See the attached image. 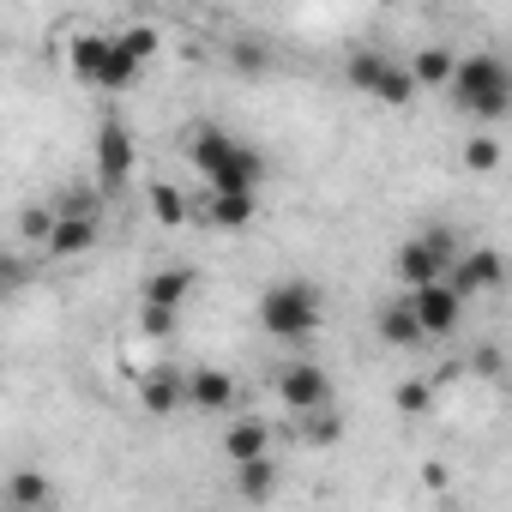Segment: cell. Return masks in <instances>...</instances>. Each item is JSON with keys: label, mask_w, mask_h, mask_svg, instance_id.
I'll return each mask as SVG.
<instances>
[{"label": "cell", "mask_w": 512, "mask_h": 512, "mask_svg": "<svg viewBox=\"0 0 512 512\" xmlns=\"http://www.w3.org/2000/svg\"><path fill=\"white\" fill-rule=\"evenodd\" d=\"M235 73H266V49L260 43H235Z\"/></svg>", "instance_id": "4dcf8cb0"}, {"label": "cell", "mask_w": 512, "mask_h": 512, "mask_svg": "<svg viewBox=\"0 0 512 512\" xmlns=\"http://www.w3.org/2000/svg\"><path fill=\"white\" fill-rule=\"evenodd\" d=\"M151 211H157V223H169V229L193 217V205L181 199V187H175V181H157V187H151Z\"/></svg>", "instance_id": "603a6c76"}, {"label": "cell", "mask_w": 512, "mask_h": 512, "mask_svg": "<svg viewBox=\"0 0 512 512\" xmlns=\"http://www.w3.org/2000/svg\"><path fill=\"white\" fill-rule=\"evenodd\" d=\"M109 49H115V37H103V31H85V37L67 49V61H73V73H79L85 85H97V79H103V61H109Z\"/></svg>", "instance_id": "9a60e30c"}, {"label": "cell", "mask_w": 512, "mask_h": 512, "mask_svg": "<svg viewBox=\"0 0 512 512\" xmlns=\"http://www.w3.org/2000/svg\"><path fill=\"white\" fill-rule=\"evenodd\" d=\"M386 67H392V55H386V49H350V61H344V79H350L356 91H368V97H374V85L386 79Z\"/></svg>", "instance_id": "d6986e66"}, {"label": "cell", "mask_w": 512, "mask_h": 512, "mask_svg": "<svg viewBox=\"0 0 512 512\" xmlns=\"http://www.w3.org/2000/svg\"><path fill=\"white\" fill-rule=\"evenodd\" d=\"M205 223H217V229H247V223H253V193H205Z\"/></svg>", "instance_id": "e0dca14e"}, {"label": "cell", "mask_w": 512, "mask_h": 512, "mask_svg": "<svg viewBox=\"0 0 512 512\" xmlns=\"http://www.w3.org/2000/svg\"><path fill=\"white\" fill-rule=\"evenodd\" d=\"M133 181V133L121 115L97 121V193H121Z\"/></svg>", "instance_id": "277c9868"}, {"label": "cell", "mask_w": 512, "mask_h": 512, "mask_svg": "<svg viewBox=\"0 0 512 512\" xmlns=\"http://www.w3.org/2000/svg\"><path fill=\"white\" fill-rule=\"evenodd\" d=\"M235 398H241L235 374H223V368H193L187 374V404L193 410H235Z\"/></svg>", "instance_id": "30bf717a"}, {"label": "cell", "mask_w": 512, "mask_h": 512, "mask_svg": "<svg viewBox=\"0 0 512 512\" xmlns=\"http://www.w3.org/2000/svg\"><path fill=\"white\" fill-rule=\"evenodd\" d=\"M139 398H145V410H151V416H169V410H181V404H187V374H175V368H145Z\"/></svg>", "instance_id": "7c38bea8"}, {"label": "cell", "mask_w": 512, "mask_h": 512, "mask_svg": "<svg viewBox=\"0 0 512 512\" xmlns=\"http://www.w3.org/2000/svg\"><path fill=\"white\" fill-rule=\"evenodd\" d=\"M278 398L296 410V416H314V410H332V374L320 362H290L278 374Z\"/></svg>", "instance_id": "5b68a950"}, {"label": "cell", "mask_w": 512, "mask_h": 512, "mask_svg": "<svg viewBox=\"0 0 512 512\" xmlns=\"http://www.w3.org/2000/svg\"><path fill=\"white\" fill-rule=\"evenodd\" d=\"M7 500H13V512H49L55 488H49V476H43V470H13Z\"/></svg>", "instance_id": "2e32d148"}, {"label": "cell", "mask_w": 512, "mask_h": 512, "mask_svg": "<svg viewBox=\"0 0 512 512\" xmlns=\"http://www.w3.org/2000/svg\"><path fill=\"white\" fill-rule=\"evenodd\" d=\"M193 290H199V272H193V266H163V272L145 278V308H169V314H181V308L193 302Z\"/></svg>", "instance_id": "9c48e42d"}, {"label": "cell", "mask_w": 512, "mask_h": 512, "mask_svg": "<svg viewBox=\"0 0 512 512\" xmlns=\"http://www.w3.org/2000/svg\"><path fill=\"white\" fill-rule=\"evenodd\" d=\"M416 91H422V85H416V73H410V61H392V67H386V79L374 85V97H380V103H392V109H404V103H416Z\"/></svg>", "instance_id": "44dd1931"}, {"label": "cell", "mask_w": 512, "mask_h": 512, "mask_svg": "<svg viewBox=\"0 0 512 512\" xmlns=\"http://www.w3.org/2000/svg\"><path fill=\"white\" fill-rule=\"evenodd\" d=\"M464 169H476V175H488V169H500V145H494L488 133H476V139L464 145Z\"/></svg>", "instance_id": "d4e9b609"}, {"label": "cell", "mask_w": 512, "mask_h": 512, "mask_svg": "<svg viewBox=\"0 0 512 512\" xmlns=\"http://www.w3.org/2000/svg\"><path fill=\"white\" fill-rule=\"evenodd\" d=\"M410 73H416V85H446L452 91V79H458V55L452 49H416V61H410Z\"/></svg>", "instance_id": "ac0fdd59"}, {"label": "cell", "mask_w": 512, "mask_h": 512, "mask_svg": "<svg viewBox=\"0 0 512 512\" xmlns=\"http://www.w3.org/2000/svg\"><path fill=\"white\" fill-rule=\"evenodd\" d=\"M452 103L470 115V121H500L512 109V61L494 55V49H476L458 61V79H452Z\"/></svg>", "instance_id": "6da1fadb"}, {"label": "cell", "mask_w": 512, "mask_h": 512, "mask_svg": "<svg viewBox=\"0 0 512 512\" xmlns=\"http://www.w3.org/2000/svg\"><path fill=\"white\" fill-rule=\"evenodd\" d=\"M175 320H181V314H169V308H145V302H139V332H145V338H169Z\"/></svg>", "instance_id": "f546056e"}, {"label": "cell", "mask_w": 512, "mask_h": 512, "mask_svg": "<svg viewBox=\"0 0 512 512\" xmlns=\"http://www.w3.org/2000/svg\"><path fill=\"white\" fill-rule=\"evenodd\" d=\"M61 217H103V199L91 187H67L61 193Z\"/></svg>", "instance_id": "484cf974"}, {"label": "cell", "mask_w": 512, "mask_h": 512, "mask_svg": "<svg viewBox=\"0 0 512 512\" xmlns=\"http://www.w3.org/2000/svg\"><path fill=\"white\" fill-rule=\"evenodd\" d=\"M19 235H25V241H37V247H49V235H55V217H49L43 205H31V211L19 217Z\"/></svg>", "instance_id": "83f0119b"}, {"label": "cell", "mask_w": 512, "mask_h": 512, "mask_svg": "<svg viewBox=\"0 0 512 512\" xmlns=\"http://www.w3.org/2000/svg\"><path fill=\"white\" fill-rule=\"evenodd\" d=\"M428 404H434V380H404V386H398V410H404V416H422Z\"/></svg>", "instance_id": "4316f807"}, {"label": "cell", "mask_w": 512, "mask_h": 512, "mask_svg": "<svg viewBox=\"0 0 512 512\" xmlns=\"http://www.w3.org/2000/svg\"><path fill=\"white\" fill-rule=\"evenodd\" d=\"M139 67H145V61H139V55H133V49L115 37V49H109V61H103V79H97V91H127Z\"/></svg>", "instance_id": "ffe728a7"}, {"label": "cell", "mask_w": 512, "mask_h": 512, "mask_svg": "<svg viewBox=\"0 0 512 512\" xmlns=\"http://www.w3.org/2000/svg\"><path fill=\"white\" fill-rule=\"evenodd\" d=\"M458 260H464V247H458V229L434 223V229H422L416 241H404V247H398L392 272H398V284H404V290H428V284H446Z\"/></svg>", "instance_id": "3957f363"}, {"label": "cell", "mask_w": 512, "mask_h": 512, "mask_svg": "<svg viewBox=\"0 0 512 512\" xmlns=\"http://www.w3.org/2000/svg\"><path fill=\"white\" fill-rule=\"evenodd\" d=\"M266 446H272V428H266L260 416H241V422L223 434V452L235 458V470H241V464H253V458H266Z\"/></svg>", "instance_id": "5bb4252c"}, {"label": "cell", "mask_w": 512, "mask_h": 512, "mask_svg": "<svg viewBox=\"0 0 512 512\" xmlns=\"http://www.w3.org/2000/svg\"><path fill=\"white\" fill-rule=\"evenodd\" d=\"M0 284H7V290L25 284V260H19V253H7V260H0Z\"/></svg>", "instance_id": "1f68e13d"}, {"label": "cell", "mask_w": 512, "mask_h": 512, "mask_svg": "<svg viewBox=\"0 0 512 512\" xmlns=\"http://www.w3.org/2000/svg\"><path fill=\"white\" fill-rule=\"evenodd\" d=\"M374 326H380V338H386L392 350H416V344H428V332H422V320H416L410 296H404V302H386Z\"/></svg>", "instance_id": "4fadbf2b"}, {"label": "cell", "mask_w": 512, "mask_h": 512, "mask_svg": "<svg viewBox=\"0 0 512 512\" xmlns=\"http://www.w3.org/2000/svg\"><path fill=\"white\" fill-rule=\"evenodd\" d=\"M302 440H308V446H338V440H344V416H338V410H314L308 428H302Z\"/></svg>", "instance_id": "cb8c5ba5"}, {"label": "cell", "mask_w": 512, "mask_h": 512, "mask_svg": "<svg viewBox=\"0 0 512 512\" xmlns=\"http://www.w3.org/2000/svg\"><path fill=\"white\" fill-rule=\"evenodd\" d=\"M446 284H452L464 302H470V296H488V290H500V284H506V260H500L494 247H470L464 260L452 266V278H446Z\"/></svg>", "instance_id": "52a82bcc"}, {"label": "cell", "mask_w": 512, "mask_h": 512, "mask_svg": "<svg viewBox=\"0 0 512 512\" xmlns=\"http://www.w3.org/2000/svg\"><path fill=\"white\" fill-rule=\"evenodd\" d=\"M121 43H127V49H133V55H139V61H151V55H157V43H163V37H157V25H127V31H121Z\"/></svg>", "instance_id": "f1b7e54d"}, {"label": "cell", "mask_w": 512, "mask_h": 512, "mask_svg": "<svg viewBox=\"0 0 512 512\" xmlns=\"http://www.w3.org/2000/svg\"><path fill=\"white\" fill-rule=\"evenodd\" d=\"M235 133H223V127H211V121H199V127H187V157H193V169L205 175V181H217L223 169H229V157H235Z\"/></svg>", "instance_id": "ba28073f"}, {"label": "cell", "mask_w": 512, "mask_h": 512, "mask_svg": "<svg viewBox=\"0 0 512 512\" xmlns=\"http://www.w3.org/2000/svg\"><path fill=\"white\" fill-rule=\"evenodd\" d=\"M260 326H266V338H278V344H308V338L320 332V290L302 284V278L266 284V296H260Z\"/></svg>", "instance_id": "7a4b0ae2"}, {"label": "cell", "mask_w": 512, "mask_h": 512, "mask_svg": "<svg viewBox=\"0 0 512 512\" xmlns=\"http://www.w3.org/2000/svg\"><path fill=\"white\" fill-rule=\"evenodd\" d=\"M410 308H416V320H422V332H428V338H452V332H458V320H464V296H458L452 284L410 290Z\"/></svg>", "instance_id": "8992f818"}, {"label": "cell", "mask_w": 512, "mask_h": 512, "mask_svg": "<svg viewBox=\"0 0 512 512\" xmlns=\"http://www.w3.org/2000/svg\"><path fill=\"white\" fill-rule=\"evenodd\" d=\"M241 500H272V488H278V464L272 458H253V464H241Z\"/></svg>", "instance_id": "7402d4cb"}, {"label": "cell", "mask_w": 512, "mask_h": 512, "mask_svg": "<svg viewBox=\"0 0 512 512\" xmlns=\"http://www.w3.org/2000/svg\"><path fill=\"white\" fill-rule=\"evenodd\" d=\"M103 241V223L97 217H61L55 211V235H49V260H79Z\"/></svg>", "instance_id": "8fae6325"}]
</instances>
